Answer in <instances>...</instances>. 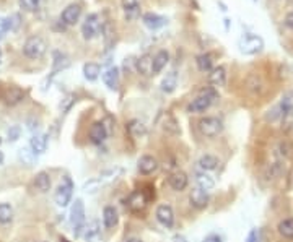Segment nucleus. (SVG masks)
<instances>
[{
    "mask_svg": "<svg viewBox=\"0 0 293 242\" xmlns=\"http://www.w3.org/2000/svg\"><path fill=\"white\" fill-rule=\"evenodd\" d=\"M156 220L165 228H173L174 224V212L170 205H160L156 208Z\"/></svg>",
    "mask_w": 293,
    "mask_h": 242,
    "instance_id": "ddd939ff",
    "label": "nucleus"
},
{
    "mask_svg": "<svg viewBox=\"0 0 293 242\" xmlns=\"http://www.w3.org/2000/svg\"><path fill=\"white\" fill-rule=\"evenodd\" d=\"M7 31H10V25H9V18L0 17V39H4Z\"/></svg>",
    "mask_w": 293,
    "mask_h": 242,
    "instance_id": "37998d69",
    "label": "nucleus"
},
{
    "mask_svg": "<svg viewBox=\"0 0 293 242\" xmlns=\"http://www.w3.org/2000/svg\"><path fill=\"white\" fill-rule=\"evenodd\" d=\"M176 86H178V74L173 70L170 74H166V77L161 80V91L170 94L176 90Z\"/></svg>",
    "mask_w": 293,
    "mask_h": 242,
    "instance_id": "c85d7f7f",
    "label": "nucleus"
},
{
    "mask_svg": "<svg viewBox=\"0 0 293 242\" xmlns=\"http://www.w3.org/2000/svg\"><path fill=\"white\" fill-rule=\"evenodd\" d=\"M101 187H103V184H101V181H100V177H93V179H90L88 182H85L83 190H85L86 193H94V192H98Z\"/></svg>",
    "mask_w": 293,
    "mask_h": 242,
    "instance_id": "ea45409f",
    "label": "nucleus"
},
{
    "mask_svg": "<svg viewBox=\"0 0 293 242\" xmlns=\"http://www.w3.org/2000/svg\"><path fill=\"white\" fill-rule=\"evenodd\" d=\"M82 18V7L78 4H70L67 5L60 13V21L66 26H75Z\"/></svg>",
    "mask_w": 293,
    "mask_h": 242,
    "instance_id": "1a4fd4ad",
    "label": "nucleus"
},
{
    "mask_svg": "<svg viewBox=\"0 0 293 242\" xmlns=\"http://www.w3.org/2000/svg\"><path fill=\"white\" fill-rule=\"evenodd\" d=\"M70 65V60L66 54L62 52H54V68H52V75L57 74L59 70H64Z\"/></svg>",
    "mask_w": 293,
    "mask_h": 242,
    "instance_id": "72a5a7b5",
    "label": "nucleus"
},
{
    "mask_svg": "<svg viewBox=\"0 0 293 242\" xmlns=\"http://www.w3.org/2000/svg\"><path fill=\"white\" fill-rule=\"evenodd\" d=\"M168 62H170V52L168 51H158L153 57V67H152L153 75L160 74V72L168 65Z\"/></svg>",
    "mask_w": 293,
    "mask_h": 242,
    "instance_id": "393cba45",
    "label": "nucleus"
},
{
    "mask_svg": "<svg viewBox=\"0 0 293 242\" xmlns=\"http://www.w3.org/2000/svg\"><path fill=\"white\" fill-rule=\"evenodd\" d=\"M161 128H163L165 133H170V135H179V133H181L179 122L176 120V117L171 116V114H165V116H163Z\"/></svg>",
    "mask_w": 293,
    "mask_h": 242,
    "instance_id": "b1692460",
    "label": "nucleus"
},
{
    "mask_svg": "<svg viewBox=\"0 0 293 242\" xmlns=\"http://www.w3.org/2000/svg\"><path fill=\"white\" fill-rule=\"evenodd\" d=\"M279 106L282 108L283 114H287V112H293V90H291V91H287V93H283Z\"/></svg>",
    "mask_w": 293,
    "mask_h": 242,
    "instance_id": "4c0bfd02",
    "label": "nucleus"
},
{
    "mask_svg": "<svg viewBox=\"0 0 293 242\" xmlns=\"http://www.w3.org/2000/svg\"><path fill=\"white\" fill-rule=\"evenodd\" d=\"M152 67H153V57H152V55H148V54L142 55V57H139L136 60V72H137V74H140L142 77L153 75Z\"/></svg>",
    "mask_w": 293,
    "mask_h": 242,
    "instance_id": "6ab92c4d",
    "label": "nucleus"
},
{
    "mask_svg": "<svg viewBox=\"0 0 293 242\" xmlns=\"http://www.w3.org/2000/svg\"><path fill=\"white\" fill-rule=\"evenodd\" d=\"M103 29V23L98 13L86 15L85 21L82 23V36L85 41H91V39L98 38Z\"/></svg>",
    "mask_w": 293,
    "mask_h": 242,
    "instance_id": "20e7f679",
    "label": "nucleus"
},
{
    "mask_svg": "<svg viewBox=\"0 0 293 242\" xmlns=\"http://www.w3.org/2000/svg\"><path fill=\"white\" fill-rule=\"evenodd\" d=\"M171 242H187V240H186L184 236H181V234H176V236L171 239Z\"/></svg>",
    "mask_w": 293,
    "mask_h": 242,
    "instance_id": "3c124183",
    "label": "nucleus"
},
{
    "mask_svg": "<svg viewBox=\"0 0 293 242\" xmlns=\"http://www.w3.org/2000/svg\"><path fill=\"white\" fill-rule=\"evenodd\" d=\"M168 184H170V187L173 190L183 192L187 187V184H189V177H187V174L184 171H174L168 177Z\"/></svg>",
    "mask_w": 293,
    "mask_h": 242,
    "instance_id": "4468645a",
    "label": "nucleus"
},
{
    "mask_svg": "<svg viewBox=\"0 0 293 242\" xmlns=\"http://www.w3.org/2000/svg\"><path fill=\"white\" fill-rule=\"evenodd\" d=\"M60 242H69V240H67V239H64V237H62V239H60Z\"/></svg>",
    "mask_w": 293,
    "mask_h": 242,
    "instance_id": "5fc2aeb1",
    "label": "nucleus"
},
{
    "mask_svg": "<svg viewBox=\"0 0 293 242\" xmlns=\"http://www.w3.org/2000/svg\"><path fill=\"white\" fill-rule=\"evenodd\" d=\"M142 23L152 31H156L163 28L166 23H168V18L163 17V15H158V13H153V12H147L142 15Z\"/></svg>",
    "mask_w": 293,
    "mask_h": 242,
    "instance_id": "9b49d317",
    "label": "nucleus"
},
{
    "mask_svg": "<svg viewBox=\"0 0 293 242\" xmlns=\"http://www.w3.org/2000/svg\"><path fill=\"white\" fill-rule=\"evenodd\" d=\"M18 136H20V127H13L9 130V140L15 142V140H18Z\"/></svg>",
    "mask_w": 293,
    "mask_h": 242,
    "instance_id": "09e8293b",
    "label": "nucleus"
},
{
    "mask_svg": "<svg viewBox=\"0 0 293 242\" xmlns=\"http://www.w3.org/2000/svg\"><path fill=\"white\" fill-rule=\"evenodd\" d=\"M209 83L213 88H221L226 83V68L223 65H218L209 74Z\"/></svg>",
    "mask_w": 293,
    "mask_h": 242,
    "instance_id": "412c9836",
    "label": "nucleus"
},
{
    "mask_svg": "<svg viewBox=\"0 0 293 242\" xmlns=\"http://www.w3.org/2000/svg\"><path fill=\"white\" fill-rule=\"evenodd\" d=\"M101 74V67L94 62H86L83 65V77L88 82H96L98 77Z\"/></svg>",
    "mask_w": 293,
    "mask_h": 242,
    "instance_id": "c756f323",
    "label": "nucleus"
},
{
    "mask_svg": "<svg viewBox=\"0 0 293 242\" xmlns=\"http://www.w3.org/2000/svg\"><path fill=\"white\" fill-rule=\"evenodd\" d=\"M197 127H199V132L207 136V139H213V136H218L221 133V130H223V122L218 119V117H204L199 120V124H197Z\"/></svg>",
    "mask_w": 293,
    "mask_h": 242,
    "instance_id": "423d86ee",
    "label": "nucleus"
},
{
    "mask_svg": "<svg viewBox=\"0 0 293 242\" xmlns=\"http://www.w3.org/2000/svg\"><path fill=\"white\" fill-rule=\"evenodd\" d=\"M103 223H105L108 229L114 228V226L119 223V215H117L114 206H106L103 210Z\"/></svg>",
    "mask_w": 293,
    "mask_h": 242,
    "instance_id": "bb28decb",
    "label": "nucleus"
},
{
    "mask_svg": "<svg viewBox=\"0 0 293 242\" xmlns=\"http://www.w3.org/2000/svg\"><path fill=\"white\" fill-rule=\"evenodd\" d=\"M238 47H240V52L244 54V55H256L259 52H263L264 41H263V38H261V36L248 33V34H244L240 39Z\"/></svg>",
    "mask_w": 293,
    "mask_h": 242,
    "instance_id": "39448f33",
    "label": "nucleus"
},
{
    "mask_svg": "<svg viewBox=\"0 0 293 242\" xmlns=\"http://www.w3.org/2000/svg\"><path fill=\"white\" fill-rule=\"evenodd\" d=\"M202 242H221V237L217 236V234H209L207 237H204Z\"/></svg>",
    "mask_w": 293,
    "mask_h": 242,
    "instance_id": "8fccbe9b",
    "label": "nucleus"
},
{
    "mask_svg": "<svg viewBox=\"0 0 293 242\" xmlns=\"http://www.w3.org/2000/svg\"><path fill=\"white\" fill-rule=\"evenodd\" d=\"M72 195H74V182L69 176H66L64 181H62V184L59 185L57 190H55V193H54V200H55V203H57V206L64 208L70 203Z\"/></svg>",
    "mask_w": 293,
    "mask_h": 242,
    "instance_id": "0eeeda50",
    "label": "nucleus"
},
{
    "mask_svg": "<svg viewBox=\"0 0 293 242\" xmlns=\"http://www.w3.org/2000/svg\"><path fill=\"white\" fill-rule=\"evenodd\" d=\"M103 82L108 86V90L116 91L119 86V68L117 67H109L105 74H103Z\"/></svg>",
    "mask_w": 293,
    "mask_h": 242,
    "instance_id": "4be33fe9",
    "label": "nucleus"
},
{
    "mask_svg": "<svg viewBox=\"0 0 293 242\" xmlns=\"http://www.w3.org/2000/svg\"><path fill=\"white\" fill-rule=\"evenodd\" d=\"M137 167H139V172L144 174V176H150L153 174L156 169H158V161L150 156V155H144L137 163Z\"/></svg>",
    "mask_w": 293,
    "mask_h": 242,
    "instance_id": "f3484780",
    "label": "nucleus"
},
{
    "mask_svg": "<svg viewBox=\"0 0 293 242\" xmlns=\"http://www.w3.org/2000/svg\"><path fill=\"white\" fill-rule=\"evenodd\" d=\"M2 163H4V155L0 153V166H2Z\"/></svg>",
    "mask_w": 293,
    "mask_h": 242,
    "instance_id": "864d4df0",
    "label": "nucleus"
},
{
    "mask_svg": "<svg viewBox=\"0 0 293 242\" xmlns=\"http://www.w3.org/2000/svg\"><path fill=\"white\" fill-rule=\"evenodd\" d=\"M246 242H263V234H261L259 229H252V231L249 232Z\"/></svg>",
    "mask_w": 293,
    "mask_h": 242,
    "instance_id": "c03bdc74",
    "label": "nucleus"
},
{
    "mask_svg": "<svg viewBox=\"0 0 293 242\" xmlns=\"http://www.w3.org/2000/svg\"><path fill=\"white\" fill-rule=\"evenodd\" d=\"M121 5H122V13H124V18L125 21L134 23L137 21L142 15V2L140 0H121Z\"/></svg>",
    "mask_w": 293,
    "mask_h": 242,
    "instance_id": "6e6552de",
    "label": "nucleus"
},
{
    "mask_svg": "<svg viewBox=\"0 0 293 242\" xmlns=\"http://www.w3.org/2000/svg\"><path fill=\"white\" fill-rule=\"evenodd\" d=\"M0 60H2V51H0Z\"/></svg>",
    "mask_w": 293,
    "mask_h": 242,
    "instance_id": "6e6d98bb",
    "label": "nucleus"
},
{
    "mask_svg": "<svg viewBox=\"0 0 293 242\" xmlns=\"http://www.w3.org/2000/svg\"><path fill=\"white\" fill-rule=\"evenodd\" d=\"M197 164H199L202 171H213V169L218 167V158L213 155H204L197 161Z\"/></svg>",
    "mask_w": 293,
    "mask_h": 242,
    "instance_id": "2f4dec72",
    "label": "nucleus"
},
{
    "mask_svg": "<svg viewBox=\"0 0 293 242\" xmlns=\"http://www.w3.org/2000/svg\"><path fill=\"white\" fill-rule=\"evenodd\" d=\"M196 63H197V68L202 74H210V72L215 68L213 67V63H215V55L212 52H205V54H201L196 57Z\"/></svg>",
    "mask_w": 293,
    "mask_h": 242,
    "instance_id": "a211bd4d",
    "label": "nucleus"
},
{
    "mask_svg": "<svg viewBox=\"0 0 293 242\" xmlns=\"http://www.w3.org/2000/svg\"><path fill=\"white\" fill-rule=\"evenodd\" d=\"M283 25L287 26L288 29H293V10L288 12V13L283 17Z\"/></svg>",
    "mask_w": 293,
    "mask_h": 242,
    "instance_id": "de8ad7c7",
    "label": "nucleus"
},
{
    "mask_svg": "<svg viewBox=\"0 0 293 242\" xmlns=\"http://www.w3.org/2000/svg\"><path fill=\"white\" fill-rule=\"evenodd\" d=\"M277 231L282 237L285 239H293V218H287V220H282L277 224Z\"/></svg>",
    "mask_w": 293,
    "mask_h": 242,
    "instance_id": "473e14b6",
    "label": "nucleus"
},
{
    "mask_svg": "<svg viewBox=\"0 0 293 242\" xmlns=\"http://www.w3.org/2000/svg\"><path fill=\"white\" fill-rule=\"evenodd\" d=\"M108 128L105 125V122H94L91 127H90V140L94 143V145H101L103 142H105L108 139Z\"/></svg>",
    "mask_w": 293,
    "mask_h": 242,
    "instance_id": "2eb2a0df",
    "label": "nucleus"
},
{
    "mask_svg": "<svg viewBox=\"0 0 293 242\" xmlns=\"http://www.w3.org/2000/svg\"><path fill=\"white\" fill-rule=\"evenodd\" d=\"M70 224L74 226L75 237H80L85 229V205L82 198H77L70 208Z\"/></svg>",
    "mask_w": 293,
    "mask_h": 242,
    "instance_id": "7ed1b4c3",
    "label": "nucleus"
},
{
    "mask_svg": "<svg viewBox=\"0 0 293 242\" xmlns=\"http://www.w3.org/2000/svg\"><path fill=\"white\" fill-rule=\"evenodd\" d=\"M196 182L204 190H210V189L215 187V181H213V177L210 174H207L205 171H201V172L196 174Z\"/></svg>",
    "mask_w": 293,
    "mask_h": 242,
    "instance_id": "7c9ffc66",
    "label": "nucleus"
},
{
    "mask_svg": "<svg viewBox=\"0 0 293 242\" xmlns=\"http://www.w3.org/2000/svg\"><path fill=\"white\" fill-rule=\"evenodd\" d=\"M18 4L25 12H38L41 9L43 0H18Z\"/></svg>",
    "mask_w": 293,
    "mask_h": 242,
    "instance_id": "58836bf2",
    "label": "nucleus"
},
{
    "mask_svg": "<svg viewBox=\"0 0 293 242\" xmlns=\"http://www.w3.org/2000/svg\"><path fill=\"white\" fill-rule=\"evenodd\" d=\"M122 172H124V169H122V167H113V169H108V171H105V172H101L98 177H100L101 184L105 185V184H109V182L116 181L117 177H119Z\"/></svg>",
    "mask_w": 293,
    "mask_h": 242,
    "instance_id": "f704fd0d",
    "label": "nucleus"
},
{
    "mask_svg": "<svg viewBox=\"0 0 293 242\" xmlns=\"http://www.w3.org/2000/svg\"><path fill=\"white\" fill-rule=\"evenodd\" d=\"M51 185H52V182H51V176H49V174L44 172V171L36 174V177H35V187H36L39 192H43V193L49 192V190H51Z\"/></svg>",
    "mask_w": 293,
    "mask_h": 242,
    "instance_id": "cd10ccee",
    "label": "nucleus"
},
{
    "mask_svg": "<svg viewBox=\"0 0 293 242\" xmlns=\"http://www.w3.org/2000/svg\"><path fill=\"white\" fill-rule=\"evenodd\" d=\"M125 130H127V133L132 139H142V136L147 135V127L139 119H131L129 122L125 124Z\"/></svg>",
    "mask_w": 293,
    "mask_h": 242,
    "instance_id": "aec40b11",
    "label": "nucleus"
},
{
    "mask_svg": "<svg viewBox=\"0 0 293 242\" xmlns=\"http://www.w3.org/2000/svg\"><path fill=\"white\" fill-rule=\"evenodd\" d=\"M147 205H148V197L145 195L144 190H134L127 198V206L134 213L144 212Z\"/></svg>",
    "mask_w": 293,
    "mask_h": 242,
    "instance_id": "9d476101",
    "label": "nucleus"
},
{
    "mask_svg": "<svg viewBox=\"0 0 293 242\" xmlns=\"http://www.w3.org/2000/svg\"><path fill=\"white\" fill-rule=\"evenodd\" d=\"M2 98H4V102L9 104V106H17V104H20L23 99L26 98V93L18 86H10L5 90Z\"/></svg>",
    "mask_w": 293,
    "mask_h": 242,
    "instance_id": "f8f14e48",
    "label": "nucleus"
},
{
    "mask_svg": "<svg viewBox=\"0 0 293 242\" xmlns=\"http://www.w3.org/2000/svg\"><path fill=\"white\" fill-rule=\"evenodd\" d=\"M36 153L31 150V148H21L20 153H18V158L23 164H26V166H31L35 163V159H36Z\"/></svg>",
    "mask_w": 293,
    "mask_h": 242,
    "instance_id": "e433bc0d",
    "label": "nucleus"
},
{
    "mask_svg": "<svg viewBox=\"0 0 293 242\" xmlns=\"http://www.w3.org/2000/svg\"><path fill=\"white\" fill-rule=\"evenodd\" d=\"M282 127L285 132H293V112H287L282 117Z\"/></svg>",
    "mask_w": 293,
    "mask_h": 242,
    "instance_id": "a19ab883",
    "label": "nucleus"
},
{
    "mask_svg": "<svg viewBox=\"0 0 293 242\" xmlns=\"http://www.w3.org/2000/svg\"><path fill=\"white\" fill-rule=\"evenodd\" d=\"M13 220V208L10 203H0V224H9Z\"/></svg>",
    "mask_w": 293,
    "mask_h": 242,
    "instance_id": "c9c22d12",
    "label": "nucleus"
},
{
    "mask_svg": "<svg viewBox=\"0 0 293 242\" xmlns=\"http://www.w3.org/2000/svg\"><path fill=\"white\" fill-rule=\"evenodd\" d=\"M189 200H191L192 206L202 210V208H205V206L209 205V193H207V190H204L202 187H199V185H197L196 189L191 190Z\"/></svg>",
    "mask_w": 293,
    "mask_h": 242,
    "instance_id": "dca6fc26",
    "label": "nucleus"
},
{
    "mask_svg": "<svg viewBox=\"0 0 293 242\" xmlns=\"http://www.w3.org/2000/svg\"><path fill=\"white\" fill-rule=\"evenodd\" d=\"M217 99H218V93L213 90V88H207V90H204L196 99L189 102L187 112H191V114H202V112L207 111Z\"/></svg>",
    "mask_w": 293,
    "mask_h": 242,
    "instance_id": "f257e3e1",
    "label": "nucleus"
},
{
    "mask_svg": "<svg viewBox=\"0 0 293 242\" xmlns=\"http://www.w3.org/2000/svg\"><path fill=\"white\" fill-rule=\"evenodd\" d=\"M0 143H2V139H0Z\"/></svg>",
    "mask_w": 293,
    "mask_h": 242,
    "instance_id": "4d7b16f0",
    "label": "nucleus"
},
{
    "mask_svg": "<svg viewBox=\"0 0 293 242\" xmlns=\"http://www.w3.org/2000/svg\"><path fill=\"white\" fill-rule=\"evenodd\" d=\"M75 102V96L74 94H69V96H66V99L60 102V109H62V112H67L70 108H72V104Z\"/></svg>",
    "mask_w": 293,
    "mask_h": 242,
    "instance_id": "79ce46f5",
    "label": "nucleus"
},
{
    "mask_svg": "<svg viewBox=\"0 0 293 242\" xmlns=\"http://www.w3.org/2000/svg\"><path fill=\"white\" fill-rule=\"evenodd\" d=\"M100 231H101V226L96 220H93L90 221L88 224H85V229H83V239L86 242H93V240H96L98 236H100Z\"/></svg>",
    "mask_w": 293,
    "mask_h": 242,
    "instance_id": "a878e982",
    "label": "nucleus"
},
{
    "mask_svg": "<svg viewBox=\"0 0 293 242\" xmlns=\"http://www.w3.org/2000/svg\"><path fill=\"white\" fill-rule=\"evenodd\" d=\"M47 51V44L41 36H29L23 44V54L28 59H41Z\"/></svg>",
    "mask_w": 293,
    "mask_h": 242,
    "instance_id": "f03ea898",
    "label": "nucleus"
},
{
    "mask_svg": "<svg viewBox=\"0 0 293 242\" xmlns=\"http://www.w3.org/2000/svg\"><path fill=\"white\" fill-rule=\"evenodd\" d=\"M9 25H10V31L18 28V25H20V17H18V15H12V17H9Z\"/></svg>",
    "mask_w": 293,
    "mask_h": 242,
    "instance_id": "49530a36",
    "label": "nucleus"
},
{
    "mask_svg": "<svg viewBox=\"0 0 293 242\" xmlns=\"http://www.w3.org/2000/svg\"><path fill=\"white\" fill-rule=\"evenodd\" d=\"M124 70L127 72V74H131L132 70H136V60H134L132 57L125 59V60H124Z\"/></svg>",
    "mask_w": 293,
    "mask_h": 242,
    "instance_id": "a18cd8bd",
    "label": "nucleus"
},
{
    "mask_svg": "<svg viewBox=\"0 0 293 242\" xmlns=\"http://www.w3.org/2000/svg\"><path fill=\"white\" fill-rule=\"evenodd\" d=\"M47 145H49V139H47L46 133H36L33 135V139L29 142V148L33 150L36 155H43L47 150Z\"/></svg>",
    "mask_w": 293,
    "mask_h": 242,
    "instance_id": "5701e85b",
    "label": "nucleus"
},
{
    "mask_svg": "<svg viewBox=\"0 0 293 242\" xmlns=\"http://www.w3.org/2000/svg\"><path fill=\"white\" fill-rule=\"evenodd\" d=\"M125 242H142V239H137V237H131V239H127Z\"/></svg>",
    "mask_w": 293,
    "mask_h": 242,
    "instance_id": "603ef678",
    "label": "nucleus"
}]
</instances>
